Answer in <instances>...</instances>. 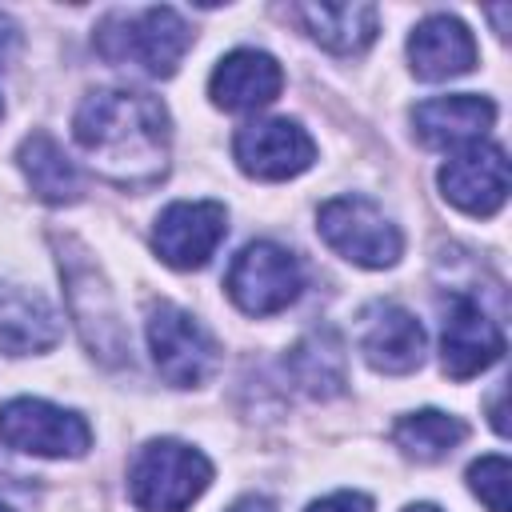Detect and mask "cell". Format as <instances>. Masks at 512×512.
Masks as SVG:
<instances>
[{"label":"cell","mask_w":512,"mask_h":512,"mask_svg":"<svg viewBox=\"0 0 512 512\" xmlns=\"http://www.w3.org/2000/svg\"><path fill=\"white\" fill-rule=\"evenodd\" d=\"M72 136L92 168L120 188H152L168 172L172 124L168 108L136 88L88 92L72 116Z\"/></svg>","instance_id":"cell-1"},{"label":"cell","mask_w":512,"mask_h":512,"mask_svg":"<svg viewBox=\"0 0 512 512\" xmlns=\"http://www.w3.org/2000/svg\"><path fill=\"white\" fill-rule=\"evenodd\" d=\"M208 484V456L180 440H148L128 468V496L140 512H184Z\"/></svg>","instance_id":"cell-2"},{"label":"cell","mask_w":512,"mask_h":512,"mask_svg":"<svg viewBox=\"0 0 512 512\" xmlns=\"http://www.w3.org/2000/svg\"><path fill=\"white\" fill-rule=\"evenodd\" d=\"M192 36L196 32L188 28V20L164 4V8H144L136 16H108L104 28L96 32V44H100V56L112 64L136 60L152 76H172Z\"/></svg>","instance_id":"cell-3"},{"label":"cell","mask_w":512,"mask_h":512,"mask_svg":"<svg viewBox=\"0 0 512 512\" xmlns=\"http://www.w3.org/2000/svg\"><path fill=\"white\" fill-rule=\"evenodd\" d=\"M316 228L336 256L360 268H392L404 252L400 228L368 196H332L320 204Z\"/></svg>","instance_id":"cell-4"},{"label":"cell","mask_w":512,"mask_h":512,"mask_svg":"<svg viewBox=\"0 0 512 512\" xmlns=\"http://www.w3.org/2000/svg\"><path fill=\"white\" fill-rule=\"evenodd\" d=\"M64 248L68 252H60V276H64L72 320H76L88 352L100 356L104 364H124L128 360V336H124L112 288L104 284V276L96 272V264L88 260L84 248H76V244H64Z\"/></svg>","instance_id":"cell-5"},{"label":"cell","mask_w":512,"mask_h":512,"mask_svg":"<svg viewBox=\"0 0 512 512\" xmlns=\"http://www.w3.org/2000/svg\"><path fill=\"white\" fill-rule=\"evenodd\" d=\"M232 304L248 316H272L284 312L300 288H304V268L300 260L280 248L276 240H252L236 252L228 280H224Z\"/></svg>","instance_id":"cell-6"},{"label":"cell","mask_w":512,"mask_h":512,"mask_svg":"<svg viewBox=\"0 0 512 512\" xmlns=\"http://www.w3.org/2000/svg\"><path fill=\"white\" fill-rule=\"evenodd\" d=\"M148 348H152L156 372L172 388H196L220 368V344L212 340V332L176 304H152Z\"/></svg>","instance_id":"cell-7"},{"label":"cell","mask_w":512,"mask_h":512,"mask_svg":"<svg viewBox=\"0 0 512 512\" xmlns=\"http://www.w3.org/2000/svg\"><path fill=\"white\" fill-rule=\"evenodd\" d=\"M0 440L28 456L64 460L92 448V428L80 412H68L40 396H16L0 404Z\"/></svg>","instance_id":"cell-8"},{"label":"cell","mask_w":512,"mask_h":512,"mask_svg":"<svg viewBox=\"0 0 512 512\" xmlns=\"http://www.w3.org/2000/svg\"><path fill=\"white\" fill-rule=\"evenodd\" d=\"M228 232V212L220 200H176L156 216L152 248L168 268L192 272L212 260Z\"/></svg>","instance_id":"cell-9"},{"label":"cell","mask_w":512,"mask_h":512,"mask_svg":"<svg viewBox=\"0 0 512 512\" xmlns=\"http://www.w3.org/2000/svg\"><path fill=\"white\" fill-rule=\"evenodd\" d=\"M504 356V332L500 320L484 312V304L468 292H456L444 312L440 332V364L452 380H472L476 372L492 368Z\"/></svg>","instance_id":"cell-10"},{"label":"cell","mask_w":512,"mask_h":512,"mask_svg":"<svg viewBox=\"0 0 512 512\" xmlns=\"http://www.w3.org/2000/svg\"><path fill=\"white\" fill-rule=\"evenodd\" d=\"M232 156L256 180H288V176H300L304 168H312L316 144L296 120L276 116V120H252V124L236 128Z\"/></svg>","instance_id":"cell-11"},{"label":"cell","mask_w":512,"mask_h":512,"mask_svg":"<svg viewBox=\"0 0 512 512\" xmlns=\"http://www.w3.org/2000/svg\"><path fill=\"white\" fill-rule=\"evenodd\" d=\"M440 192L468 216H492L508 200V156L500 144H472L460 148L440 168Z\"/></svg>","instance_id":"cell-12"},{"label":"cell","mask_w":512,"mask_h":512,"mask_svg":"<svg viewBox=\"0 0 512 512\" xmlns=\"http://www.w3.org/2000/svg\"><path fill=\"white\" fill-rule=\"evenodd\" d=\"M496 120V104L476 92L456 96H432L412 108V128L428 148H472L488 136Z\"/></svg>","instance_id":"cell-13"},{"label":"cell","mask_w":512,"mask_h":512,"mask_svg":"<svg viewBox=\"0 0 512 512\" xmlns=\"http://www.w3.org/2000/svg\"><path fill=\"white\" fill-rule=\"evenodd\" d=\"M360 352L384 376H404L424 360V328L400 304H372L360 316Z\"/></svg>","instance_id":"cell-14"},{"label":"cell","mask_w":512,"mask_h":512,"mask_svg":"<svg viewBox=\"0 0 512 512\" xmlns=\"http://www.w3.org/2000/svg\"><path fill=\"white\" fill-rule=\"evenodd\" d=\"M284 88V72L268 52L256 48H236L228 52L212 76H208V96L224 112H256L272 104Z\"/></svg>","instance_id":"cell-15"},{"label":"cell","mask_w":512,"mask_h":512,"mask_svg":"<svg viewBox=\"0 0 512 512\" xmlns=\"http://www.w3.org/2000/svg\"><path fill=\"white\" fill-rule=\"evenodd\" d=\"M408 60L420 80H452L476 68V40L456 16L436 12L412 28Z\"/></svg>","instance_id":"cell-16"},{"label":"cell","mask_w":512,"mask_h":512,"mask_svg":"<svg viewBox=\"0 0 512 512\" xmlns=\"http://www.w3.org/2000/svg\"><path fill=\"white\" fill-rule=\"evenodd\" d=\"M60 340V312L24 284H0V352L32 356Z\"/></svg>","instance_id":"cell-17"},{"label":"cell","mask_w":512,"mask_h":512,"mask_svg":"<svg viewBox=\"0 0 512 512\" xmlns=\"http://www.w3.org/2000/svg\"><path fill=\"white\" fill-rule=\"evenodd\" d=\"M288 372L312 400H332L348 388V348L336 328L304 332L288 352Z\"/></svg>","instance_id":"cell-18"},{"label":"cell","mask_w":512,"mask_h":512,"mask_svg":"<svg viewBox=\"0 0 512 512\" xmlns=\"http://www.w3.org/2000/svg\"><path fill=\"white\" fill-rule=\"evenodd\" d=\"M292 16L304 24V32L316 44H324L328 52H340V56L364 52L380 28L376 4H296Z\"/></svg>","instance_id":"cell-19"},{"label":"cell","mask_w":512,"mask_h":512,"mask_svg":"<svg viewBox=\"0 0 512 512\" xmlns=\"http://www.w3.org/2000/svg\"><path fill=\"white\" fill-rule=\"evenodd\" d=\"M16 164H20V172L28 176L32 192H36L44 204H76L80 192H84L76 164L68 160V152H64L48 132L24 136L20 148H16Z\"/></svg>","instance_id":"cell-20"},{"label":"cell","mask_w":512,"mask_h":512,"mask_svg":"<svg viewBox=\"0 0 512 512\" xmlns=\"http://www.w3.org/2000/svg\"><path fill=\"white\" fill-rule=\"evenodd\" d=\"M464 436H468V424L460 416H448V412H436V408L408 412L392 424V444L416 464L444 460L456 444H464Z\"/></svg>","instance_id":"cell-21"},{"label":"cell","mask_w":512,"mask_h":512,"mask_svg":"<svg viewBox=\"0 0 512 512\" xmlns=\"http://www.w3.org/2000/svg\"><path fill=\"white\" fill-rule=\"evenodd\" d=\"M508 480H512V468H508V456L500 452L468 464V488L480 496L488 512H508Z\"/></svg>","instance_id":"cell-22"},{"label":"cell","mask_w":512,"mask_h":512,"mask_svg":"<svg viewBox=\"0 0 512 512\" xmlns=\"http://www.w3.org/2000/svg\"><path fill=\"white\" fill-rule=\"evenodd\" d=\"M308 512H372V500L364 492H332V496L308 504Z\"/></svg>","instance_id":"cell-23"},{"label":"cell","mask_w":512,"mask_h":512,"mask_svg":"<svg viewBox=\"0 0 512 512\" xmlns=\"http://www.w3.org/2000/svg\"><path fill=\"white\" fill-rule=\"evenodd\" d=\"M228 512H276V508H272V500H268V496H256V492H252V496H240Z\"/></svg>","instance_id":"cell-24"},{"label":"cell","mask_w":512,"mask_h":512,"mask_svg":"<svg viewBox=\"0 0 512 512\" xmlns=\"http://www.w3.org/2000/svg\"><path fill=\"white\" fill-rule=\"evenodd\" d=\"M16 44V28H12V20L0 12V60H8V48Z\"/></svg>","instance_id":"cell-25"},{"label":"cell","mask_w":512,"mask_h":512,"mask_svg":"<svg viewBox=\"0 0 512 512\" xmlns=\"http://www.w3.org/2000/svg\"><path fill=\"white\" fill-rule=\"evenodd\" d=\"M404 512H440V508H436V504H408Z\"/></svg>","instance_id":"cell-26"},{"label":"cell","mask_w":512,"mask_h":512,"mask_svg":"<svg viewBox=\"0 0 512 512\" xmlns=\"http://www.w3.org/2000/svg\"><path fill=\"white\" fill-rule=\"evenodd\" d=\"M0 512H12V508H8V504H0Z\"/></svg>","instance_id":"cell-27"},{"label":"cell","mask_w":512,"mask_h":512,"mask_svg":"<svg viewBox=\"0 0 512 512\" xmlns=\"http://www.w3.org/2000/svg\"><path fill=\"white\" fill-rule=\"evenodd\" d=\"M0 112H4V104H0Z\"/></svg>","instance_id":"cell-28"}]
</instances>
